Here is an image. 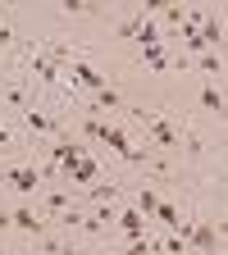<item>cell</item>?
Here are the masks:
<instances>
[{"instance_id":"6da1fadb","label":"cell","mask_w":228,"mask_h":255,"mask_svg":"<svg viewBox=\"0 0 228 255\" xmlns=\"http://www.w3.org/2000/svg\"><path fill=\"white\" fill-rule=\"evenodd\" d=\"M146 123H151V132H155V141L165 146V150H178V128H169L160 114H146Z\"/></svg>"},{"instance_id":"7c38bea8","label":"cell","mask_w":228,"mask_h":255,"mask_svg":"<svg viewBox=\"0 0 228 255\" xmlns=\"http://www.w3.org/2000/svg\"><path fill=\"white\" fill-rule=\"evenodd\" d=\"M155 205H160V201H155V191L142 187V196H137V214H155Z\"/></svg>"},{"instance_id":"5bb4252c","label":"cell","mask_w":228,"mask_h":255,"mask_svg":"<svg viewBox=\"0 0 228 255\" xmlns=\"http://www.w3.org/2000/svg\"><path fill=\"white\" fill-rule=\"evenodd\" d=\"M201 69H206V73H224V59H219V50H206V55H201Z\"/></svg>"},{"instance_id":"52a82bcc","label":"cell","mask_w":228,"mask_h":255,"mask_svg":"<svg viewBox=\"0 0 228 255\" xmlns=\"http://www.w3.org/2000/svg\"><path fill=\"white\" fill-rule=\"evenodd\" d=\"M73 78H78L82 87H91V91H101V87H105V78H101V73H96V69H91V64H73Z\"/></svg>"},{"instance_id":"3957f363","label":"cell","mask_w":228,"mask_h":255,"mask_svg":"<svg viewBox=\"0 0 228 255\" xmlns=\"http://www.w3.org/2000/svg\"><path fill=\"white\" fill-rule=\"evenodd\" d=\"M114 223L123 228V237H128V242H142V233H146V219H142L137 210H123V214H119Z\"/></svg>"},{"instance_id":"277c9868","label":"cell","mask_w":228,"mask_h":255,"mask_svg":"<svg viewBox=\"0 0 228 255\" xmlns=\"http://www.w3.org/2000/svg\"><path fill=\"white\" fill-rule=\"evenodd\" d=\"M5 182H14V191H37L41 187V173L37 169H9Z\"/></svg>"},{"instance_id":"8992f818","label":"cell","mask_w":228,"mask_h":255,"mask_svg":"<svg viewBox=\"0 0 228 255\" xmlns=\"http://www.w3.org/2000/svg\"><path fill=\"white\" fill-rule=\"evenodd\" d=\"M50 159H55V164H64V169H73V164H78V159H82V150H78L73 141H69V146H64V141H59V146H50Z\"/></svg>"},{"instance_id":"30bf717a","label":"cell","mask_w":228,"mask_h":255,"mask_svg":"<svg viewBox=\"0 0 228 255\" xmlns=\"http://www.w3.org/2000/svg\"><path fill=\"white\" fill-rule=\"evenodd\" d=\"M201 105L215 110V114H224V96H219V87H201Z\"/></svg>"},{"instance_id":"ba28073f","label":"cell","mask_w":228,"mask_h":255,"mask_svg":"<svg viewBox=\"0 0 228 255\" xmlns=\"http://www.w3.org/2000/svg\"><path fill=\"white\" fill-rule=\"evenodd\" d=\"M187 237H192V242H197V246L210 255V251H215V223H197V228H192Z\"/></svg>"},{"instance_id":"9c48e42d","label":"cell","mask_w":228,"mask_h":255,"mask_svg":"<svg viewBox=\"0 0 228 255\" xmlns=\"http://www.w3.org/2000/svg\"><path fill=\"white\" fill-rule=\"evenodd\" d=\"M69 178H73V182H91V178H96V164H91V159L82 155V159H78V164L69 169Z\"/></svg>"},{"instance_id":"2e32d148","label":"cell","mask_w":228,"mask_h":255,"mask_svg":"<svg viewBox=\"0 0 228 255\" xmlns=\"http://www.w3.org/2000/svg\"><path fill=\"white\" fill-rule=\"evenodd\" d=\"M50 210H69V196H64V191H50Z\"/></svg>"},{"instance_id":"ac0fdd59","label":"cell","mask_w":228,"mask_h":255,"mask_svg":"<svg viewBox=\"0 0 228 255\" xmlns=\"http://www.w3.org/2000/svg\"><path fill=\"white\" fill-rule=\"evenodd\" d=\"M5 141H9V132H5V128H0V146H5Z\"/></svg>"},{"instance_id":"8fae6325","label":"cell","mask_w":228,"mask_h":255,"mask_svg":"<svg viewBox=\"0 0 228 255\" xmlns=\"http://www.w3.org/2000/svg\"><path fill=\"white\" fill-rule=\"evenodd\" d=\"M114 196H119L114 182H96V187H91V201H96V205H105V201H114Z\"/></svg>"},{"instance_id":"9a60e30c","label":"cell","mask_w":228,"mask_h":255,"mask_svg":"<svg viewBox=\"0 0 228 255\" xmlns=\"http://www.w3.org/2000/svg\"><path fill=\"white\" fill-rule=\"evenodd\" d=\"M155 214H160V219H165V223H169V228L178 233V210H174V205H155Z\"/></svg>"},{"instance_id":"e0dca14e","label":"cell","mask_w":228,"mask_h":255,"mask_svg":"<svg viewBox=\"0 0 228 255\" xmlns=\"http://www.w3.org/2000/svg\"><path fill=\"white\" fill-rule=\"evenodd\" d=\"M0 46H14V32H9L5 23H0Z\"/></svg>"},{"instance_id":"7a4b0ae2","label":"cell","mask_w":228,"mask_h":255,"mask_svg":"<svg viewBox=\"0 0 228 255\" xmlns=\"http://www.w3.org/2000/svg\"><path fill=\"white\" fill-rule=\"evenodd\" d=\"M9 228H23V233H32V237H46V223L32 214V210H14V214H9Z\"/></svg>"},{"instance_id":"5b68a950","label":"cell","mask_w":228,"mask_h":255,"mask_svg":"<svg viewBox=\"0 0 228 255\" xmlns=\"http://www.w3.org/2000/svg\"><path fill=\"white\" fill-rule=\"evenodd\" d=\"M23 123H27V128H37V132H59V123H55L50 114H41V110H32V105L23 110Z\"/></svg>"},{"instance_id":"4fadbf2b","label":"cell","mask_w":228,"mask_h":255,"mask_svg":"<svg viewBox=\"0 0 228 255\" xmlns=\"http://www.w3.org/2000/svg\"><path fill=\"white\" fill-rule=\"evenodd\" d=\"M114 105H119V91H110V87L96 91V110H114Z\"/></svg>"}]
</instances>
